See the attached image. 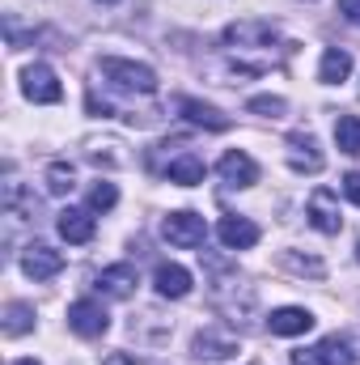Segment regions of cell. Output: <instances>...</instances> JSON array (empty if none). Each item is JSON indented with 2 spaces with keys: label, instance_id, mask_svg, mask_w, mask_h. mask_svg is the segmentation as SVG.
I'll list each match as a JSON object with an SVG mask.
<instances>
[{
  "label": "cell",
  "instance_id": "obj_1",
  "mask_svg": "<svg viewBox=\"0 0 360 365\" xmlns=\"http://www.w3.org/2000/svg\"><path fill=\"white\" fill-rule=\"evenodd\" d=\"M102 77L110 81V86H119V90L127 93H153L157 90V73L149 68V64H136V60H119V56H102Z\"/></svg>",
  "mask_w": 360,
  "mask_h": 365
},
{
  "label": "cell",
  "instance_id": "obj_2",
  "mask_svg": "<svg viewBox=\"0 0 360 365\" xmlns=\"http://www.w3.org/2000/svg\"><path fill=\"white\" fill-rule=\"evenodd\" d=\"M162 234H166V242H170V247L191 251V247H203V238H208V221H203L199 212L182 208V212H170V217L162 221Z\"/></svg>",
  "mask_w": 360,
  "mask_h": 365
},
{
  "label": "cell",
  "instance_id": "obj_3",
  "mask_svg": "<svg viewBox=\"0 0 360 365\" xmlns=\"http://www.w3.org/2000/svg\"><path fill=\"white\" fill-rule=\"evenodd\" d=\"M68 327H73L77 336H85V340H97V336H106L110 314L102 310V302H93V297H77V302L68 306Z\"/></svg>",
  "mask_w": 360,
  "mask_h": 365
},
{
  "label": "cell",
  "instance_id": "obj_4",
  "mask_svg": "<svg viewBox=\"0 0 360 365\" xmlns=\"http://www.w3.org/2000/svg\"><path fill=\"white\" fill-rule=\"evenodd\" d=\"M21 272L30 280H51V276L64 272V255L55 247H47V242H30L21 251Z\"/></svg>",
  "mask_w": 360,
  "mask_h": 365
},
{
  "label": "cell",
  "instance_id": "obj_5",
  "mask_svg": "<svg viewBox=\"0 0 360 365\" xmlns=\"http://www.w3.org/2000/svg\"><path fill=\"white\" fill-rule=\"evenodd\" d=\"M21 93L30 98V102H60L64 98V86L55 81V73L47 68V64H30L26 73H21Z\"/></svg>",
  "mask_w": 360,
  "mask_h": 365
},
{
  "label": "cell",
  "instance_id": "obj_6",
  "mask_svg": "<svg viewBox=\"0 0 360 365\" xmlns=\"http://www.w3.org/2000/svg\"><path fill=\"white\" fill-rule=\"evenodd\" d=\"M309 225L322 230V234H339V230H344V217H339V200H335V191L318 187V191L309 195Z\"/></svg>",
  "mask_w": 360,
  "mask_h": 365
},
{
  "label": "cell",
  "instance_id": "obj_7",
  "mask_svg": "<svg viewBox=\"0 0 360 365\" xmlns=\"http://www.w3.org/2000/svg\"><path fill=\"white\" fill-rule=\"evenodd\" d=\"M191 357H199V361H229V357H238V340L225 336V331L203 327V331L191 340Z\"/></svg>",
  "mask_w": 360,
  "mask_h": 365
},
{
  "label": "cell",
  "instance_id": "obj_8",
  "mask_svg": "<svg viewBox=\"0 0 360 365\" xmlns=\"http://www.w3.org/2000/svg\"><path fill=\"white\" fill-rule=\"evenodd\" d=\"M288 166L297 175H318L322 170V153H318V140L309 132H292L288 136Z\"/></svg>",
  "mask_w": 360,
  "mask_h": 365
},
{
  "label": "cell",
  "instance_id": "obj_9",
  "mask_svg": "<svg viewBox=\"0 0 360 365\" xmlns=\"http://www.w3.org/2000/svg\"><path fill=\"white\" fill-rule=\"evenodd\" d=\"M55 225H60V238L73 242V247H85V242H93V234H97V221H93L90 208H64Z\"/></svg>",
  "mask_w": 360,
  "mask_h": 365
},
{
  "label": "cell",
  "instance_id": "obj_10",
  "mask_svg": "<svg viewBox=\"0 0 360 365\" xmlns=\"http://www.w3.org/2000/svg\"><path fill=\"white\" fill-rule=\"evenodd\" d=\"M216 170H221V179L229 182V187H255V182H259V166H255V158L242 153V149H229V153L216 162Z\"/></svg>",
  "mask_w": 360,
  "mask_h": 365
},
{
  "label": "cell",
  "instance_id": "obj_11",
  "mask_svg": "<svg viewBox=\"0 0 360 365\" xmlns=\"http://www.w3.org/2000/svg\"><path fill=\"white\" fill-rule=\"evenodd\" d=\"M136 284H140V276H136L132 264L102 268V276H97V293H102V297H115V302H127V297L136 293Z\"/></svg>",
  "mask_w": 360,
  "mask_h": 365
},
{
  "label": "cell",
  "instance_id": "obj_12",
  "mask_svg": "<svg viewBox=\"0 0 360 365\" xmlns=\"http://www.w3.org/2000/svg\"><path fill=\"white\" fill-rule=\"evenodd\" d=\"M216 238H221L229 251H250V247L259 242V225H255L250 217H221Z\"/></svg>",
  "mask_w": 360,
  "mask_h": 365
},
{
  "label": "cell",
  "instance_id": "obj_13",
  "mask_svg": "<svg viewBox=\"0 0 360 365\" xmlns=\"http://www.w3.org/2000/svg\"><path fill=\"white\" fill-rule=\"evenodd\" d=\"M268 327H271V336H305L314 327V314L305 306H280V310L268 314Z\"/></svg>",
  "mask_w": 360,
  "mask_h": 365
},
{
  "label": "cell",
  "instance_id": "obj_14",
  "mask_svg": "<svg viewBox=\"0 0 360 365\" xmlns=\"http://www.w3.org/2000/svg\"><path fill=\"white\" fill-rule=\"evenodd\" d=\"M348 349L339 344V336H331V340H322V344H314V349H301V353H292L288 365H348Z\"/></svg>",
  "mask_w": 360,
  "mask_h": 365
},
{
  "label": "cell",
  "instance_id": "obj_15",
  "mask_svg": "<svg viewBox=\"0 0 360 365\" xmlns=\"http://www.w3.org/2000/svg\"><path fill=\"white\" fill-rule=\"evenodd\" d=\"M179 110L191 123L208 128V132H225V128H229V115H221L216 106H208V102H199V98H179Z\"/></svg>",
  "mask_w": 360,
  "mask_h": 365
},
{
  "label": "cell",
  "instance_id": "obj_16",
  "mask_svg": "<svg viewBox=\"0 0 360 365\" xmlns=\"http://www.w3.org/2000/svg\"><path fill=\"white\" fill-rule=\"evenodd\" d=\"M153 284H157L162 297H186V293H191V272L179 268V264H162V268L153 272Z\"/></svg>",
  "mask_w": 360,
  "mask_h": 365
},
{
  "label": "cell",
  "instance_id": "obj_17",
  "mask_svg": "<svg viewBox=\"0 0 360 365\" xmlns=\"http://www.w3.org/2000/svg\"><path fill=\"white\" fill-rule=\"evenodd\" d=\"M225 43H238V47L242 43H263L268 47V43H275V26L271 21H233L225 30Z\"/></svg>",
  "mask_w": 360,
  "mask_h": 365
},
{
  "label": "cell",
  "instance_id": "obj_18",
  "mask_svg": "<svg viewBox=\"0 0 360 365\" xmlns=\"http://www.w3.org/2000/svg\"><path fill=\"white\" fill-rule=\"evenodd\" d=\"M348 73H352V56L339 51V47H327L322 64H318V81L322 86H339V81H348Z\"/></svg>",
  "mask_w": 360,
  "mask_h": 365
},
{
  "label": "cell",
  "instance_id": "obj_19",
  "mask_svg": "<svg viewBox=\"0 0 360 365\" xmlns=\"http://www.w3.org/2000/svg\"><path fill=\"white\" fill-rule=\"evenodd\" d=\"M30 327H34V306H30V302H9V306H4V336L17 340V336H26Z\"/></svg>",
  "mask_w": 360,
  "mask_h": 365
},
{
  "label": "cell",
  "instance_id": "obj_20",
  "mask_svg": "<svg viewBox=\"0 0 360 365\" xmlns=\"http://www.w3.org/2000/svg\"><path fill=\"white\" fill-rule=\"evenodd\" d=\"M166 175H170V182H179V187H195V182H203V162L195 153H182V158H174L166 166Z\"/></svg>",
  "mask_w": 360,
  "mask_h": 365
},
{
  "label": "cell",
  "instance_id": "obj_21",
  "mask_svg": "<svg viewBox=\"0 0 360 365\" xmlns=\"http://www.w3.org/2000/svg\"><path fill=\"white\" fill-rule=\"evenodd\" d=\"M335 145H339V153L360 158V115H339L335 119Z\"/></svg>",
  "mask_w": 360,
  "mask_h": 365
},
{
  "label": "cell",
  "instance_id": "obj_22",
  "mask_svg": "<svg viewBox=\"0 0 360 365\" xmlns=\"http://www.w3.org/2000/svg\"><path fill=\"white\" fill-rule=\"evenodd\" d=\"M73 179H77V170H73L68 162H51V166H47V191H51V195H68V191H73Z\"/></svg>",
  "mask_w": 360,
  "mask_h": 365
},
{
  "label": "cell",
  "instance_id": "obj_23",
  "mask_svg": "<svg viewBox=\"0 0 360 365\" xmlns=\"http://www.w3.org/2000/svg\"><path fill=\"white\" fill-rule=\"evenodd\" d=\"M115 204H119L115 182H93V191H90V208H93V212H110Z\"/></svg>",
  "mask_w": 360,
  "mask_h": 365
},
{
  "label": "cell",
  "instance_id": "obj_24",
  "mask_svg": "<svg viewBox=\"0 0 360 365\" xmlns=\"http://www.w3.org/2000/svg\"><path fill=\"white\" fill-rule=\"evenodd\" d=\"M246 110H255V115H271V119H275V115H284V98H268V93H263V98H250Z\"/></svg>",
  "mask_w": 360,
  "mask_h": 365
},
{
  "label": "cell",
  "instance_id": "obj_25",
  "mask_svg": "<svg viewBox=\"0 0 360 365\" xmlns=\"http://www.w3.org/2000/svg\"><path fill=\"white\" fill-rule=\"evenodd\" d=\"M280 264H284V268H292V272H309V276L327 272V268H322V259H301V255H284Z\"/></svg>",
  "mask_w": 360,
  "mask_h": 365
},
{
  "label": "cell",
  "instance_id": "obj_26",
  "mask_svg": "<svg viewBox=\"0 0 360 365\" xmlns=\"http://www.w3.org/2000/svg\"><path fill=\"white\" fill-rule=\"evenodd\" d=\"M102 365H162V361H153V357H136V353H115V357H106Z\"/></svg>",
  "mask_w": 360,
  "mask_h": 365
},
{
  "label": "cell",
  "instance_id": "obj_27",
  "mask_svg": "<svg viewBox=\"0 0 360 365\" xmlns=\"http://www.w3.org/2000/svg\"><path fill=\"white\" fill-rule=\"evenodd\" d=\"M344 195H348V200H356V204H360V170H352V175H344Z\"/></svg>",
  "mask_w": 360,
  "mask_h": 365
},
{
  "label": "cell",
  "instance_id": "obj_28",
  "mask_svg": "<svg viewBox=\"0 0 360 365\" xmlns=\"http://www.w3.org/2000/svg\"><path fill=\"white\" fill-rule=\"evenodd\" d=\"M335 4H339V13H344L352 26H360V0H335Z\"/></svg>",
  "mask_w": 360,
  "mask_h": 365
},
{
  "label": "cell",
  "instance_id": "obj_29",
  "mask_svg": "<svg viewBox=\"0 0 360 365\" xmlns=\"http://www.w3.org/2000/svg\"><path fill=\"white\" fill-rule=\"evenodd\" d=\"M13 365H38V361H34V357H26V361H13Z\"/></svg>",
  "mask_w": 360,
  "mask_h": 365
},
{
  "label": "cell",
  "instance_id": "obj_30",
  "mask_svg": "<svg viewBox=\"0 0 360 365\" xmlns=\"http://www.w3.org/2000/svg\"><path fill=\"white\" fill-rule=\"evenodd\" d=\"M102 4H119V0H102Z\"/></svg>",
  "mask_w": 360,
  "mask_h": 365
},
{
  "label": "cell",
  "instance_id": "obj_31",
  "mask_svg": "<svg viewBox=\"0 0 360 365\" xmlns=\"http://www.w3.org/2000/svg\"><path fill=\"white\" fill-rule=\"evenodd\" d=\"M356 259H360V242H356Z\"/></svg>",
  "mask_w": 360,
  "mask_h": 365
}]
</instances>
